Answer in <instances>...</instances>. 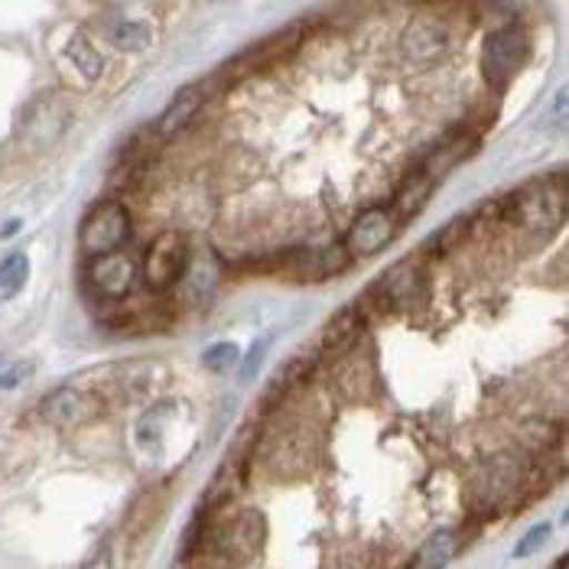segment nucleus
Returning <instances> with one entry per match:
<instances>
[{
  "label": "nucleus",
  "instance_id": "20e7f679",
  "mask_svg": "<svg viewBox=\"0 0 569 569\" xmlns=\"http://www.w3.org/2000/svg\"><path fill=\"white\" fill-rule=\"evenodd\" d=\"M128 238H131V212L114 199L94 202L79 224V244H82L88 261L121 251V244Z\"/></svg>",
  "mask_w": 569,
  "mask_h": 569
},
{
  "label": "nucleus",
  "instance_id": "423d86ee",
  "mask_svg": "<svg viewBox=\"0 0 569 569\" xmlns=\"http://www.w3.org/2000/svg\"><path fill=\"white\" fill-rule=\"evenodd\" d=\"M189 241L182 231H163L150 241V248L143 251V263H140V277L153 293H163L179 283V277L189 267Z\"/></svg>",
  "mask_w": 569,
  "mask_h": 569
},
{
  "label": "nucleus",
  "instance_id": "9b49d317",
  "mask_svg": "<svg viewBox=\"0 0 569 569\" xmlns=\"http://www.w3.org/2000/svg\"><path fill=\"white\" fill-rule=\"evenodd\" d=\"M88 283L108 297V300H124L133 290V277H137V263L128 254L114 251V254H104V258H94L88 261L86 270Z\"/></svg>",
  "mask_w": 569,
  "mask_h": 569
},
{
  "label": "nucleus",
  "instance_id": "f257e3e1",
  "mask_svg": "<svg viewBox=\"0 0 569 569\" xmlns=\"http://www.w3.org/2000/svg\"><path fill=\"white\" fill-rule=\"evenodd\" d=\"M267 543V518L258 508L224 515L221 508H199L182 533V557L202 569H244L261 557Z\"/></svg>",
  "mask_w": 569,
  "mask_h": 569
},
{
  "label": "nucleus",
  "instance_id": "aec40b11",
  "mask_svg": "<svg viewBox=\"0 0 569 569\" xmlns=\"http://www.w3.org/2000/svg\"><path fill=\"white\" fill-rule=\"evenodd\" d=\"M312 365H316V358H290L273 378H270V385H267V395L261 397V407H277L283 397L290 395L303 378H307L309 371H312Z\"/></svg>",
  "mask_w": 569,
  "mask_h": 569
},
{
  "label": "nucleus",
  "instance_id": "4be33fe9",
  "mask_svg": "<svg viewBox=\"0 0 569 569\" xmlns=\"http://www.w3.org/2000/svg\"><path fill=\"white\" fill-rule=\"evenodd\" d=\"M66 59L72 62V69L86 79V82H94L98 76H101V56L94 52V46L88 43L86 37H76L69 49H66Z\"/></svg>",
  "mask_w": 569,
  "mask_h": 569
},
{
  "label": "nucleus",
  "instance_id": "bb28decb",
  "mask_svg": "<svg viewBox=\"0 0 569 569\" xmlns=\"http://www.w3.org/2000/svg\"><path fill=\"white\" fill-rule=\"evenodd\" d=\"M466 221L469 219H456V221H449L446 228H439L437 234L430 238V251H437V254H446V251H452L462 238H466Z\"/></svg>",
  "mask_w": 569,
  "mask_h": 569
},
{
  "label": "nucleus",
  "instance_id": "39448f33",
  "mask_svg": "<svg viewBox=\"0 0 569 569\" xmlns=\"http://www.w3.org/2000/svg\"><path fill=\"white\" fill-rule=\"evenodd\" d=\"M527 52H530V40H527V30L521 23H505V27L491 30L482 46L485 82L495 91H501L521 72V66L527 62Z\"/></svg>",
  "mask_w": 569,
  "mask_h": 569
},
{
  "label": "nucleus",
  "instance_id": "ddd939ff",
  "mask_svg": "<svg viewBox=\"0 0 569 569\" xmlns=\"http://www.w3.org/2000/svg\"><path fill=\"white\" fill-rule=\"evenodd\" d=\"M179 283H182V297L189 303H196V307L209 303L216 297V287H219V261H216V254L206 251L202 258H189V267L179 277Z\"/></svg>",
  "mask_w": 569,
  "mask_h": 569
},
{
  "label": "nucleus",
  "instance_id": "393cba45",
  "mask_svg": "<svg viewBox=\"0 0 569 569\" xmlns=\"http://www.w3.org/2000/svg\"><path fill=\"white\" fill-rule=\"evenodd\" d=\"M238 365H241V351H238V346H231V342H216L212 349L202 351V368L206 371L224 375V371H231Z\"/></svg>",
  "mask_w": 569,
  "mask_h": 569
},
{
  "label": "nucleus",
  "instance_id": "6e6552de",
  "mask_svg": "<svg viewBox=\"0 0 569 569\" xmlns=\"http://www.w3.org/2000/svg\"><path fill=\"white\" fill-rule=\"evenodd\" d=\"M395 238V212L385 209V206H375V209H365L358 219L351 221L349 234H346V241H342V251H346L349 258H371V254L385 251Z\"/></svg>",
  "mask_w": 569,
  "mask_h": 569
},
{
  "label": "nucleus",
  "instance_id": "b1692460",
  "mask_svg": "<svg viewBox=\"0 0 569 569\" xmlns=\"http://www.w3.org/2000/svg\"><path fill=\"white\" fill-rule=\"evenodd\" d=\"M82 569H124V543L118 537H104L82 563Z\"/></svg>",
  "mask_w": 569,
  "mask_h": 569
},
{
  "label": "nucleus",
  "instance_id": "c85d7f7f",
  "mask_svg": "<svg viewBox=\"0 0 569 569\" xmlns=\"http://www.w3.org/2000/svg\"><path fill=\"white\" fill-rule=\"evenodd\" d=\"M17 231H20V221L13 219V221H7V224H3V228H0V238H13V234H17Z\"/></svg>",
  "mask_w": 569,
  "mask_h": 569
},
{
  "label": "nucleus",
  "instance_id": "a878e982",
  "mask_svg": "<svg viewBox=\"0 0 569 569\" xmlns=\"http://www.w3.org/2000/svg\"><path fill=\"white\" fill-rule=\"evenodd\" d=\"M553 537V525H533L527 530L525 537L518 540V547H515V560H525V557H533V553H540L543 547H547V540Z\"/></svg>",
  "mask_w": 569,
  "mask_h": 569
},
{
  "label": "nucleus",
  "instance_id": "7ed1b4c3",
  "mask_svg": "<svg viewBox=\"0 0 569 569\" xmlns=\"http://www.w3.org/2000/svg\"><path fill=\"white\" fill-rule=\"evenodd\" d=\"M498 212L515 228L553 234L567 219V179L563 173L533 179L521 189H515L511 196H505Z\"/></svg>",
  "mask_w": 569,
  "mask_h": 569
},
{
  "label": "nucleus",
  "instance_id": "a211bd4d",
  "mask_svg": "<svg viewBox=\"0 0 569 569\" xmlns=\"http://www.w3.org/2000/svg\"><path fill=\"white\" fill-rule=\"evenodd\" d=\"M433 189H437V179H430L423 170L407 176V179L400 182V189H397L395 209H391L395 219H410V216L423 212V206H427V199L433 196Z\"/></svg>",
  "mask_w": 569,
  "mask_h": 569
},
{
  "label": "nucleus",
  "instance_id": "1a4fd4ad",
  "mask_svg": "<svg viewBox=\"0 0 569 569\" xmlns=\"http://www.w3.org/2000/svg\"><path fill=\"white\" fill-rule=\"evenodd\" d=\"M423 280H427L423 261L420 258H403L388 273H381V280L371 290V300L381 309L413 307L420 300V293H423Z\"/></svg>",
  "mask_w": 569,
  "mask_h": 569
},
{
  "label": "nucleus",
  "instance_id": "f8f14e48",
  "mask_svg": "<svg viewBox=\"0 0 569 569\" xmlns=\"http://www.w3.org/2000/svg\"><path fill=\"white\" fill-rule=\"evenodd\" d=\"M206 104V86H186L176 91V98L167 104V111L157 118L153 124V133L160 140H173L176 133H182L202 111Z\"/></svg>",
  "mask_w": 569,
  "mask_h": 569
},
{
  "label": "nucleus",
  "instance_id": "0eeeda50",
  "mask_svg": "<svg viewBox=\"0 0 569 569\" xmlns=\"http://www.w3.org/2000/svg\"><path fill=\"white\" fill-rule=\"evenodd\" d=\"M101 413V400L91 395V391H82V388H56L52 395H46L40 400V420L52 430H76L88 420H94Z\"/></svg>",
  "mask_w": 569,
  "mask_h": 569
},
{
  "label": "nucleus",
  "instance_id": "cd10ccee",
  "mask_svg": "<svg viewBox=\"0 0 569 569\" xmlns=\"http://www.w3.org/2000/svg\"><path fill=\"white\" fill-rule=\"evenodd\" d=\"M267 346H270V342L258 339V342L251 346V351H248V355L241 358V371H238V378H241V381H254V375L261 371L263 355H267Z\"/></svg>",
  "mask_w": 569,
  "mask_h": 569
},
{
  "label": "nucleus",
  "instance_id": "4468645a",
  "mask_svg": "<svg viewBox=\"0 0 569 569\" xmlns=\"http://www.w3.org/2000/svg\"><path fill=\"white\" fill-rule=\"evenodd\" d=\"M361 329H365V312L361 307H346L339 309L329 322H326V329H322V349L326 351H346L361 336Z\"/></svg>",
  "mask_w": 569,
  "mask_h": 569
},
{
  "label": "nucleus",
  "instance_id": "f3484780",
  "mask_svg": "<svg viewBox=\"0 0 569 569\" xmlns=\"http://www.w3.org/2000/svg\"><path fill=\"white\" fill-rule=\"evenodd\" d=\"M104 37L118 46V49H124V52H143L147 46L153 43V33H150V27L143 20L118 17V13H111L104 20Z\"/></svg>",
  "mask_w": 569,
  "mask_h": 569
},
{
  "label": "nucleus",
  "instance_id": "5701e85b",
  "mask_svg": "<svg viewBox=\"0 0 569 569\" xmlns=\"http://www.w3.org/2000/svg\"><path fill=\"white\" fill-rule=\"evenodd\" d=\"M33 361L30 358H0V400L13 391H20L33 378Z\"/></svg>",
  "mask_w": 569,
  "mask_h": 569
},
{
  "label": "nucleus",
  "instance_id": "6ab92c4d",
  "mask_svg": "<svg viewBox=\"0 0 569 569\" xmlns=\"http://www.w3.org/2000/svg\"><path fill=\"white\" fill-rule=\"evenodd\" d=\"M446 33L442 27L433 20H413L410 30L403 33V49L413 56V59H437L439 52L446 49Z\"/></svg>",
  "mask_w": 569,
  "mask_h": 569
},
{
  "label": "nucleus",
  "instance_id": "c756f323",
  "mask_svg": "<svg viewBox=\"0 0 569 569\" xmlns=\"http://www.w3.org/2000/svg\"><path fill=\"white\" fill-rule=\"evenodd\" d=\"M557 569H567V557H560V560H557Z\"/></svg>",
  "mask_w": 569,
  "mask_h": 569
},
{
  "label": "nucleus",
  "instance_id": "2eb2a0df",
  "mask_svg": "<svg viewBox=\"0 0 569 569\" xmlns=\"http://www.w3.org/2000/svg\"><path fill=\"white\" fill-rule=\"evenodd\" d=\"M479 147V137L476 133H456L446 147H439L430 153V160L423 163V173L430 179H439L442 173H449L452 167H459L462 160H469Z\"/></svg>",
  "mask_w": 569,
  "mask_h": 569
},
{
  "label": "nucleus",
  "instance_id": "dca6fc26",
  "mask_svg": "<svg viewBox=\"0 0 569 569\" xmlns=\"http://www.w3.org/2000/svg\"><path fill=\"white\" fill-rule=\"evenodd\" d=\"M462 550V540H459V530H437L423 547L420 553L413 557V567L410 569H446Z\"/></svg>",
  "mask_w": 569,
  "mask_h": 569
},
{
  "label": "nucleus",
  "instance_id": "9d476101",
  "mask_svg": "<svg viewBox=\"0 0 569 569\" xmlns=\"http://www.w3.org/2000/svg\"><path fill=\"white\" fill-rule=\"evenodd\" d=\"M69 108L59 98H40L33 108H27V118L20 124V140L33 150H46L49 143H56L66 124H69Z\"/></svg>",
  "mask_w": 569,
  "mask_h": 569
},
{
  "label": "nucleus",
  "instance_id": "412c9836",
  "mask_svg": "<svg viewBox=\"0 0 569 569\" xmlns=\"http://www.w3.org/2000/svg\"><path fill=\"white\" fill-rule=\"evenodd\" d=\"M30 280V258L23 251H13L0 261V303H10Z\"/></svg>",
  "mask_w": 569,
  "mask_h": 569
},
{
  "label": "nucleus",
  "instance_id": "f03ea898",
  "mask_svg": "<svg viewBox=\"0 0 569 569\" xmlns=\"http://www.w3.org/2000/svg\"><path fill=\"white\" fill-rule=\"evenodd\" d=\"M192 407L182 400H160L147 413H140L133 427V442L143 462L163 469V466H179L182 456L192 452L196 446V423H192Z\"/></svg>",
  "mask_w": 569,
  "mask_h": 569
}]
</instances>
